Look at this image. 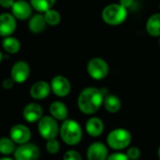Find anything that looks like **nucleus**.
<instances>
[{"label":"nucleus","mask_w":160,"mask_h":160,"mask_svg":"<svg viewBox=\"0 0 160 160\" xmlns=\"http://www.w3.org/2000/svg\"><path fill=\"white\" fill-rule=\"evenodd\" d=\"M38 130L40 135L45 139H52L58 136V125L54 117L44 116L39 121Z\"/></svg>","instance_id":"nucleus-6"},{"label":"nucleus","mask_w":160,"mask_h":160,"mask_svg":"<svg viewBox=\"0 0 160 160\" xmlns=\"http://www.w3.org/2000/svg\"><path fill=\"white\" fill-rule=\"evenodd\" d=\"M159 8H160V4H159Z\"/></svg>","instance_id":"nucleus-36"},{"label":"nucleus","mask_w":160,"mask_h":160,"mask_svg":"<svg viewBox=\"0 0 160 160\" xmlns=\"http://www.w3.org/2000/svg\"><path fill=\"white\" fill-rule=\"evenodd\" d=\"M2 45H3L4 50L9 54H15L21 48L20 42L16 38L10 37V36L5 37V39L2 42Z\"/></svg>","instance_id":"nucleus-21"},{"label":"nucleus","mask_w":160,"mask_h":160,"mask_svg":"<svg viewBox=\"0 0 160 160\" xmlns=\"http://www.w3.org/2000/svg\"><path fill=\"white\" fill-rule=\"evenodd\" d=\"M42 108L36 103H30L24 108L23 116L28 122H35L42 119Z\"/></svg>","instance_id":"nucleus-14"},{"label":"nucleus","mask_w":160,"mask_h":160,"mask_svg":"<svg viewBox=\"0 0 160 160\" xmlns=\"http://www.w3.org/2000/svg\"><path fill=\"white\" fill-rule=\"evenodd\" d=\"M159 45H160V39H159Z\"/></svg>","instance_id":"nucleus-35"},{"label":"nucleus","mask_w":160,"mask_h":160,"mask_svg":"<svg viewBox=\"0 0 160 160\" xmlns=\"http://www.w3.org/2000/svg\"><path fill=\"white\" fill-rule=\"evenodd\" d=\"M127 17V9L119 4H110L107 6L102 12L104 22L109 26H119L122 24Z\"/></svg>","instance_id":"nucleus-3"},{"label":"nucleus","mask_w":160,"mask_h":160,"mask_svg":"<svg viewBox=\"0 0 160 160\" xmlns=\"http://www.w3.org/2000/svg\"><path fill=\"white\" fill-rule=\"evenodd\" d=\"M30 74V67L26 61H17L13 64L11 70V77L15 83H23Z\"/></svg>","instance_id":"nucleus-9"},{"label":"nucleus","mask_w":160,"mask_h":160,"mask_svg":"<svg viewBox=\"0 0 160 160\" xmlns=\"http://www.w3.org/2000/svg\"><path fill=\"white\" fill-rule=\"evenodd\" d=\"M87 70L92 78L95 80H102L108 76L109 67L105 59L101 58H94L89 61Z\"/></svg>","instance_id":"nucleus-5"},{"label":"nucleus","mask_w":160,"mask_h":160,"mask_svg":"<svg viewBox=\"0 0 160 160\" xmlns=\"http://www.w3.org/2000/svg\"><path fill=\"white\" fill-rule=\"evenodd\" d=\"M88 160H107L108 149L102 142H94L90 145L87 152Z\"/></svg>","instance_id":"nucleus-13"},{"label":"nucleus","mask_w":160,"mask_h":160,"mask_svg":"<svg viewBox=\"0 0 160 160\" xmlns=\"http://www.w3.org/2000/svg\"><path fill=\"white\" fill-rule=\"evenodd\" d=\"M56 0H30V4L37 12H45L52 9Z\"/></svg>","instance_id":"nucleus-22"},{"label":"nucleus","mask_w":160,"mask_h":160,"mask_svg":"<svg viewBox=\"0 0 160 160\" xmlns=\"http://www.w3.org/2000/svg\"><path fill=\"white\" fill-rule=\"evenodd\" d=\"M3 58H4V56H3V54L0 52V62L2 61V59H3Z\"/></svg>","instance_id":"nucleus-33"},{"label":"nucleus","mask_w":160,"mask_h":160,"mask_svg":"<svg viewBox=\"0 0 160 160\" xmlns=\"http://www.w3.org/2000/svg\"><path fill=\"white\" fill-rule=\"evenodd\" d=\"M15 151V142L9 138H0V152L3 154H10Z\"/></svg>","instance_id":"nucleus-23"},{"label":"nucleus","mask_w":160,"mask_h":160,"mask_svg":"<svg viewBox=\"0 0 160 160\" xmlns=\"http://www.w3.org/2000/svg\"><path fill=\"white\" fill-rule=\"evenodd\" d=\"M32 6L26 0H17L12 7L13 16L19 20H26L30 17L32 13Z\"/></svg>","instance_id":"nucleus-12"},{"label":"nucleus","mask_w":160,"mask_h":160,"mask_svg":"<svg viewBox=\"0 0 160 160\" xmlns=\"http://www.w3.org/2000/svg\"><path fill=\"white\" fill-rule=\"evenodd\" d=\"M103 104L105 106V108L110 113L118 112L122 107V102H121L120 98L116 95H113V94H109L108 96H105Z\"/></svg>","instance_id":"nucleus-20"},{"label":"nucleus","mask_w":160,"mask_h":160,"mask_svg":"<svg viewBox=\"0 0 160 160\" xmlns=\"http://www.w3.org/2000/svg\"><path fill=\"white\" fill-rule=\"evenodd\" d=\"M16 29V18L13 14L3 13L0 15V36L9 37Z\"/></svg>","instance_id":"nucleus-10"},{"label":"nucleus","mask_w":160,"mask_h":160,"mask_svg":"<svg viewBox=\"0 0 160 160\" xmlns=\"http://www.w3.org/2000/svg\"><path fill=\"white\" fill-rule=\"evenodd\" d=\"M51 91V86L47 82L38 81L32 85L30 89V95L36 100H42L50 94Z\"/></svg>","instance_id":"nucleus-15"},{"label":"nucleus","mask_w":160,"mask_h":160,"mask_svg":"<svg viewBox=\"0 0 160 160\" xmlns=\"http://www.w3.org/2000/svg\"><path fill=\"white\" fill-rule=\"evenodd\" d=\"M62 140L68 145H75L82 138V129L79 123L73 120H65L60 127Z\"/></svg>","instance_id":"nucleus-2"},{"label":"nucleus","mask_w":160,"mask_h":160,"mask_svg":"<svg viewBox=\"0 0 160 160\" xmlns=\"http://www.w3.org/2000/svg\"><path fill=\"white\" fill-rule=\"evenodd\" d=\"M131 142V134L123 128H117L112 130L108 136V144L115 150H122L126 148Z\"/></svg>","instance_id":"nucleus-4"},{"label":"nucleus","mask_w":160,"mask_h":160,"mask_svg":"<svg viewBox=\"0 0 160 160\" xmlns=\"http://www.w3.org/2000/svg\"><path fill=\"white\" fill-rule=\"evenodd\" d=\"M51 90L58 97H65L71 92V83L63 75H56L51 81Z\"/></svg>","instance_id":"nucleus-8"},{"label":"nucleus","mask_w":160,"mask_h":160,"mask_svg":"<svg viewBox=\"0 0 160 160\" xmlns=\"http://www.w3.org/2000/svg\"><path fill=\"white\" fill-rule=\"evenodd\" d=\"M14 83H15V82H14V80L11 77V78H7V79L4 80L3 83H2V86H3L4 89L10 90V89H12V88L13 87Z\"/></svg>","instance_id":"nucleus-29"},{"label":"nucleus","mask_w":160,"mask_h":160,"mask_svg":"<svg viewBox=\"0 0 160 160\" xmlns=\"http://www.w3.org/2000/svg\"><path fill=\"white\" fill-rule=\"evenodd\" d=\"M103 92L93 87L86 88L80 92L77 100V105L80 111L84 114H93L99 110L104 103Z\"/></svg>","instance_id":"nucleus-1"},{"label":"nucleus","mask_w":160,"mask_h":160,"mask_svg":"<svg viewBox=\"0 0 160 160\" xmlns=\"http://www.w3.org/2000/svg\"><path fill=\"white\" fill-rule=\"evenodd\" d=\"M14 2V0H0V6L6 9H10L13 6Z\"/></svg>","instance_id":"nucleus-30"},{"label":"nucleus","mask_w":160,"mask_h":160,"mask_svg":"<svg viewBox=\"0 0 160 160\" xmlns=\"http://www.w3.org/2000/svg\"><path fill=\"white\" fill-rule=\"evenodd\" d=\"M158 158H159V160H160V147H159V149H158Z\"/></svg>","instance_id":"nucleus-34"},{"label":"nucleus","mask_w":160,"mask_h":160,"mask_svg":"<svg viewBox=\"0 0 160 160\" xmlns=\"http://www.w3.org/2000/svg\"><path fill=\"white\" fill-rule=\"evenodd\" d=\"M107 160H130L127 156V154L124 153H121V152H116V153H112L111 155H109Z\"/></svg>","instance_id":"nucleus-28"},{"label":"nucleus","mask_w":160,"mask_h":160,"mask_svg":"<svg viewBox=\"0 0 160 160\" xmlns=\"http://www.w3.org/2000/svg\"><path fill=\"white\" fill-rule=\"evenodd\" d=\"M46 25H47V23L45 21L44 15L36 14L30 18L29 23H28V28L31 32L37 34V33L42 32L44 30Z\"/></svg>","instance_id":"nucleus-18"},{"label":"nucleus","mask_w":160,"mask_h":160,"mask_svg":"<svg viewBox=\"0 0 160 160\" xmlns=\"http://www.w3.org/2000/svg\"><path fill=\"white\" fill-rule=\"evenodd\" d=\"M63 160H82V157L78 152L74 150H70L65 152Z\"/></svg>","instance_id":"nucleus-26"},{"label":"nucleus","mask_w":160,"mask_h":160,"mask_svg":"<svg viewBox=\"0 0 160 160\" xmlns=\"http://www.w3.org/2000/svg\"><path fill=\"white\" fill-rule=\"evenodd\" d=\"M39 156V148L31 143L21 144L14 151L15 160H38Z\"/></svg>","instance_id":"nucleus-7"},{"label":"nucleus","mask_w":160,"mask_h":160,"mask_svg":"<svg viewBox=\"0 0 160 160\" xmlns=\"http://www.w3.org/2000/svg\"><path fill=\"white\" fill-rule=\"evenodd\" d=\"M133 3H134V0H120V4L126 9L130 8L133 5Z\"/></svg>","instance_id":"nucleus-31"},{"label":"nucleus","mask_w":160,"mask_h":160,"mask_svg":"<svg viewBox=\"0 0 160 160\" xmlns=\"http://www.w3.org/2000/svg\"><path fill=\"white\" fill-rule=\"evenodd\" d=\"M50 113L52 117H54L57 120H66L68 116V109L67 107L59 101L53 102L50 106Z\"/></svg>","instance_id":"nucleus-19"},{"label":"nucleus","mask_w":160,"mask_h":160,"mask_svg":"<svg viewBox=\"0 0 160 160\" xmlns=\"http://www.w3.org/2000/svg\"><path fill=\"white\" fill-rule=\"evenodd\" d=\"M46 149L50 153H57L59 151V142L56 138L48 139L46 143Z\"/></svg>","instance_id":"nucleus-25"},{"label":"nucleus","mask_w":160,"mask_h":160,"mask_svg":"<svg viewBox=\"0 0 160 160\" xmlns=\"http://www.w3.org/2000/svg\"><path fill=\"white\" fill-rule=\"evenodd\" d=\"M11 138L18 144H25L28 143L31 138V133L28 127L24 124H16L12 127L11 132Z\"/></svg>","instance_id":"nucleus-11"},{"label":"nucleus","mask_w":160,"mask_h":160,"mask_svg":"<svg viewBox=\"0 0 160 160\" xmlns=\"http://www.w3.org/2000/svg\"><path fill=\"white\" fill-rule=\"evenodd\" d=\"M126 154L130 160H137L140 156V150L138 147H131L127 151Z\"/></svg>","instance_id":"nucleus-27"},{"label":"nucleus","mask_w":160,"mask_h":160,"mask_svg":"<svg viewBox=\"0 0 160 160\" xmlns=\"http://www.w3.org/2000/svg\"><path fill=\"white\" fill-rule=\"evenodd\" d=\"M146 30L152 37L160 36V13H154L149 17L146 23Z\"/></svg>","instance_id":"nucleus-17"},{"label":"nucleus","mask_w":160,"mask_h":160,"mask_svg":"<svg viewBox=\"0 0 160 160\" xmlns=\"http://www.w3.org/2000/svg\"><path fill=\"white\" fill-rule=\"evenodd\" d=\"M0 160H13L10 157H2V158H0Z\"/></svg>","instance_id":"nucleus-32"},{"label":"nucleus","mask_w":160,"mask_h":160,"mask_svg":"<svg viewBox=\"0 0 160 160\" xmlns=\"http://www.w3.org/2000/svg\"><path fill=\"white\" fill-rule=\"evenodd\" d=\"M44 18H45V21L47 23V25L49 26H58L61 20V17H60V14L58 11L56 10H49L47 12H44Z\"/></svg>","instance_id":"nucleus-24"},{"label":"nucleus","mask_w":160,"mask_h":160,"mask_svg":"<svg viewBox=\"0 0 160 160\" xmlns=\"http://www.w3.org/2000/svg\"><path fill=\"white\" fill-rule=\"evenodd\" d=\"M86 131L92 137H98L104 131V122L97 117L91 118L86 123Z\"/></svg>","instance_id":"nucleus-16"}]
</instances>
